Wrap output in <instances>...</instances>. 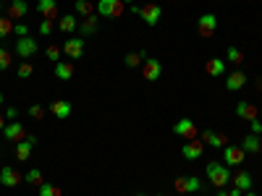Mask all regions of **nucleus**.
<instances>
[{
    "label": "nucleus",
    "mask_w": 262,
    "mask_h": 196,
    "mask_svg": "<svg viewBox=\"0 0 262 196\" xmlns=\"http://www.w3.org/2000/svg\"><path fill=\"white\" fill-rule=\"evenodd\" d=\"M244 84H247V74L244 71H233L226 79V89L228 92H238V89H244Z\"/></svg>",
    "instance_id": "17"
},
{
    "label": "nucleus",
    "mask_w": 262,
    "mask_h": 196,
    "mask_svg": "<svg viewBox=\"0 0 262 196\" xmlns=\"http://www.w3.org/2000/svg\"><path fill=\"white\" fill-rule=\"evenodd\" d=\"M0 183H3L6 188H16L18 183H24V176H21L16 167L6 165V167H0Z\"/></svg>",
    "instance_id": "7"
},
{
    "label": "nucleus",
    "mask_w": 262,
    "mask_h": 196,
    "mask_svg": "<svg viewBox=\"0 0 262 196\" xmlns=\"http://www.w3.org/2000/svg\"><path fill=\"white\" fill-rule=\"evenodd\" d=\"M158 196H163V193H158Z\"/></svg>",
    "instance_id": "50"
},
{
    "label": "nucleus",
    "mask_w": 262,
    "mask_h": 196,
    "mask_svg": "<svg viewBox=\"0 0 262 196\" xmlns=\"http://www.w3.org/2000/svg\"><path fill=\"white\" fill-rule=\"evenodd\" d=\"M228 196H244V191H242V188H236V186H233V188L228 191Z\"/></svg>",
    "instance_id": "41"
},
{
    "label": "nucleus",
    "mask_w": 262,
    "mask_h": 196,
    "mask_svg": "<svg viewBox=\"0 0 262 196\" xmlns=\"http://www.w3.org/2000/svg\"><path fill=\"white\" fill-rule=\"evenodd\" d=\"M236 115L238 118H242V120H257V107L252 105V102H247V100H242V102H238L236 105Z\"/></svg>",
    "instance_id": "18"
},
{
    "label": "nucleus",
    "mask_w": 262,
    "mask_h": 196,
    "mask_svg": "<svg viewBox=\"0 0 262 196\" xmlns=\"http://www.w3.org/2000/svg\"><path fill=\"white\" fill-rule=\"evenodd\" d=\"M160 74H163V63H160L158 58H144V63H142V79L158 81Z\"/></svg>",
    "instance_id": "4"
},
{
    "label": "nucleus",
    "mask_w": 262,
    "mask_h": 196,
    "mask_svg": "<svg viewBox=\"0 0 262 196\" xmlns=\"http://www.w3.org/2000/svg\"><path fill=\"white\" fill-rule=\"evenodd\" d=\"M27 183H32V186H42V183H45V178H42V173L34 167V170H27Z\"/></svg>",
    "instance_id": "28"
},
{
    "label": "nucleus",
    "mask_w": 262,
    "mask_h": 196,
    "mask_svg": "<svg viewBox=\"0 0 262 196\" xmlns=\"http://www.w3.org/2000/svg\"><path fill=\"white\" fill-rule=\"evenodd\" d=\"M137 196H147V193H137Z\"/></svg>",
    "instance_id": "49"
},
{
    "label": "nucleus",
    "mask_w": 262,
    "mask_h": 196,
    "mask_svg": "<svg viewBox=\"0 0 262 196\" xmlns=\"http://www.w3.org/2000/svg\"><path fill=\"white\" fill-rule=\"evenodd\" d=\"M144 58H147L144 50H139V53H128V55L123 58V65H126V68H139V65L144 63Z\"/></svg>",
    "instance_id": "26"
},
{
    "label": "nucleus",
    "mask_w": 262,
    "mask_h": 196,
    "mask_svg": "<svg viewBox=\"0 0 262 196\" xmlns=\"http://www.w3.org/2000/svg\"><path fill=\"white\" fill-rule=\"evenodd\" d=\"M173 188H176L179 193H189L186 191V178H176V181H173Z\"/></svg>",
    "instance_id": "38"
},
{
    "label": "nucleus",
    "mask_w": 262,
    "mask_h": 196,
    "mask_svg": "<svg viewBox=\"0 0 262 196\" xmlns=\"http://www.w3.org/2000/svg\"><path fill=\"white\" fill-rule=\"evenodd\" d=\"M34 144H37V139H34V136H27L24 141H18V144H16V160H18V162H27V160L32 157Z\"/></svg>",
    "instance_id": "14"
},
{
    "label": "nucleus",
    "mask_w": 262,
    "mask_h": 196,
    "mask_svg": "<svg viewBox=\"0 0 262 196\" xmlns=\"http://www.w3.org/2000/svg\"><path fill=\"white\" fill-rule=\"evenodd\" d=\"M207 181L215 186V188H223L231 183V170L228 165L223 162H207Z\"/></svg>",
    "instance_id": "1"
},
{
    "label": "nucleus",
    "mask_w": 262,
    "mask_h": 196,
    "mask_svg": "<svg viewBox=\"0 0 262 196\" xmlns=\"http://www.w3.org/2000/svg\"><path fill=\"white\" fill-rule=\"evenodd\" d=\"M3 134H6V141L18 144V141H24V139H27V128L21 126L18 120H13V123H8V126L3 128Z\"/></svg>",
    "instance_id": "12"
},
{
    "label": "nucleus",
    "mask_w": 262,
    "mask_h": 196,
    "mask_svg": "<svg viewBox=\"0 0 262 196\" xmlns=\"http://www.w3.org/2000/svg\"><path fill=\"white\" fill-rule=\"evenodd\" d=\"M226 55H228V60H231L233 65H242V63L247 60V58H244V53L238 50V47H228V53H226Z\"/></svg>",
    "instance_id": "29"
},
{
    "label": "nucleus",
    "mask_w": 262,
    "mask_h": 196,
    "mask_svg": "<svg viewBox=\"0 0 262 196\" xmlns=\"http://www.w3.org/2000/svg\"><path fill=\"white\" fill-rule=\"evenodd\" d=\"M215 29H217V16L215 13H205L196 18V32H200V37H215Z\"/></svg>",
    "instance_id": "3"
},
{
    "label": "nucleus",
    "mask_w": 262,
    "mask_h": 196,
    "mask_svg": "<svg viewBox=\"0 0 262 196\" xmlns=\"http://www.w3.org/2000/svg\"><path fill=\"white\" fill-rule=\"evenodd\" d=\"M74 8H76V13L79 16H95V6H92V0H76L74 3Z\"/></svg>",
    "instance_id": "27"
},
{
    "label": "nucleus",
    "mask_w": 262,
    "mask_h": 196,
    "mask_svg": "<svg viewBox=\"0 0 262 196\" xmlns=\"http://www.w3.org/2000/svg\"><path fill=\"white\" fill-rule=\"evenodd\" d=\"M139 16H142V21H144L147 27H158L160 24V16H163V8L158 3H147V6H142Z\"/></svg>",
    "instance_id": "6"
},
{
    "label": "nucleus",
    "mask_w": 262,
    "mask_h": 196,
    "mask_svg": "<svg viewBox=\"0 0 262 196\" xmlns=\"http://www.w3.org/2000/svg\"><path fill=\"white\" fill-rule=\"evenodd\" d=\"M55 76H58L60 81L74 79V65H71L69 60H58V63H55Z\"/></svg>",
    "instance_id": "21"
},
{
    "label": "nucleus",
    "mask_w": 262,
    "mask_h": 196,
    "mask_svg": "<svg viewBox=\"0 0 262 196\" xmlns=\"http://www.w3.org/2000/svg\"><path fill=\"white\" fill-rule=\"evenodd\" d=\"M173 134H176V136H181V139H186V141H191V139H196V136H200V131H196L194 120H189V118H181V120L176 123V128H173Z\"/></svg>",
    "instance_id": "10"
},
{
    "label": "nucleus",
    "mask_w": 262,
    "mask_h": 196,
    "mask_svg": "<svg viewBox=\"0 0 262 196\" xmlns=\"http://www.w3.org/2000/svg\"><path fill=\"white\" fill-rule=\"evenodd\" d=\"M205 71H207L210 76H223V74H226V63H223L221 58H210V60L205 63Z\"/></svg>",
    "instance_id": "23"
},
{
    "label": "nucleus",
    "mask_w": 262,
    "mask_h": 196,
    "mask_svg": "<svg viewBox=\"0 0 262 196\" xmlns=\"http://www.w3.org/2000/svg\"><path fill=\"white\" fill-rule=\"evenodd\" d=\"M123 3H134V0H123Z\"/></svg>",
    "instance_id": "48"
},
{
    "label": "nucleus",
    "mask_w": 262,
    "mask_h": 196,
    "mask_svg": "<svg viewBox=\"0 0 262 196\" xmlns=\"http://www.w3.org/2000/svg\"><path fill=\"white\" fill-rule=\"evenodd\" d=\"M244 155L247 152L242 149V146H223V165H228V167H238V165H244Z\"/></svg>",
    "instance_id": "5"
},
{
    "label": "nucleus",
    "mask_w": 262,
    "mask_h": 196,
    "mask_svg": "<svg viewBox=\"0 0 262 196\" xmlns=\"http://www.w3.org/2000/svg\"><path fill=\"white\" fill-rule=\"evenodd\" d=\"M60 53H63V47H58V45H50V47H48V60L58 63V60H60Z\"/></svg>",
    "instance_id": "36"
},
{
    "label": "nucleus",
    "mask_w": 262,
    "mask_h": 196,
    "mask_svg": "<svg viewBox=\"0 0 262 196\" xmlns=\"http://www.w3.org/2000/svg\"><path fill=\"white\" fill-rule=\"evenodd\" d=\"M200 188H202V181L196 178V176H189V178H186V191H189V193L200 191Z\"/></svg>",
    "instance_id": "34"
},
{
    "label": "nucleus",
    "mask_w": 262,
    "mask_h": 196,
    "mask_svg": "<svg viewBox=\"0 0 262 196\" xmlns=\"http://www.w3.org/2000/svg\"><path fill=\"white\" fill-rule=\"evenodd\" d=\"M63 191L55 186V183H42L39 186V196H60Z\"/></svg>",
    "instance_id": "30"
},
{
    "label": "nucleus",
    "mask_w": 262,
    "mask_h": 196,
    "mask_svg": "<svg viewBox=\"0 0 262 196\" xmlns=\"http://www.w3.org/2000/svg\"><path fill=\"white\" fill-rule=\"evenodd\" d=\"M3 6H6V3H3V0H0V11H3Z\"/></svg>",
    "instance_id": "47"
},
{
    "label": "nucleus",
    "mask_w": 262,
    "mask_h": 196,
    "mask_svg": "<svg viewBox=\"0 0 262 196\" xmlns=\"http://www.w3.org/2000/svg\"><path fill=\"white\" fill-rule=\"evenodd\" d=\"M11 32H13V21H11L8 16H0V39L8 37Z\"/></svg>",
    "instance_id": "31"
},
{
    "label": "nucleus",
    "mask_w": 262,
    "mask_h": 196,
    "mask_svg": "<svg viewBox=\"0 0 262 196\" xmlns=\"http://www.w3.org/2000/svg\"><path fill=\"white\" fill-rule=\"evenodd\" d=\"M249 126H252V134H257V136H262V123H259V120H252Z\"/></svg>",
    "instance_id": "40"
},
{
    "label": "nucleus",
    "mask_w": 262,
    "mask_h": 196,
    "mask_svg": "<svg viewBox=\"0 0 262 196\" xmlns=\"http://www.w3.org/2000/svg\"><path fill=\"white\" fill-rule=\"evenodd\" d=\"M84 50H86L84 37H71V39H66V45H63V55L66 58H81Z\"/></svg>",
    "instance_id": "9"
},
{
    "label": "nucleus",
    "mask_w": 262,
    "mask_h": 196,
    "mask_svg": "<svg viewBox=\"0 0 262 196\" xmlns=\"http://www.w3.org/2000/svg\"><path fill=\"white\" fill-rule=\"evenodd\" d=\"M257 89H259V92H262V79H259V81H257Z\"/></svg>",
    "instance_id": "43"
},
{
    "label": "nucleus",
    "mask_w": 262,
    "mask_h": 196,
    "mask_svg": "<svg viewBox=\"0 0 262 196\" xmlns=\"http://www.w3.org/2000/svg\"><path fill=\"white\" fill-rule=\"evenodd\" d=\"M242 149L247 152V155H257V152L262 149V136H257V134H249V136L242 141Z\"/></svg>",
    "instance_id": "20"
},
{
    "label": "nucleus",
    "mask_w": 262,
    "mask_h": 196,
    "mask_svg": "<svg viewBox=\"0 0 262 196\" xmlns=\"http://www.w3.org/2000/svg\"><path fill=\"white\" fill-rule=\"evenodd\" d=\"M16 74H18V79H29V76L34 74V68H32V63H27V60H24V63L18 65V71H16Z\"/></svg>",
    "instance_id": "33"
},
{
    "label": "nucleus",
    "mask_w": 262,
    "mask_h": 196,
    "mask_svg": "<svg viewBox=\"0 0 262 196\" xmlns=\"http://www.w3.org/2000/svg\"><path fill=\"white\" fill-rule=\"evenodd\" d=\"M13 32H16L18 37H29V27H27V24H16Z\"/></svg>",
    "instance_id": "39"
},
{
    "label": "nucleus",
    "mask_w": 262,
    "mask_h": 196,
    "mask_svg": "<svg viewBox=\"0 0 262 196\" xmlns=\"http://www.w3.org/2000/svg\"><path fill=\"white\" fill-rule=\"evenodd\" d=\"M247 196H257V193H254V191H247Z\"/></svg>",
    "instance_id": "45"
},
{
    "label": "nucleus",
    "mask_w": 262,
    "mask_h": 196,
    "mask_svg": "<svg viewBox=\"0 0 262 196\" xmlns=\"http://www.w3.org/2000/svg\"><path fill=\"white\" fill-rule=\"evenodd\" d=\"M29 118L42 120V118H45V107H42V105H32V107H29Z\"/></svg>",
    "instance_id": "35"
},
{
    "label": "nucleus",
    "mask_w": 262,
    "mask_h": 196,
    "mask_svg": "<svg viewBox=\"0 0 262 196\" xmlns=\"http://www.w3.org/2000/svg\"><path fill=\"white\" fill-rule=\"evenodd\" d=\"M202 141H205V144H210V146H215V149L228 146L226 134H215V131H205V134H202Z\"/></svg>",
    "instance_id": "19"
},
{
    "label": "nucleus",
    "mask_w": 262,
    "mask_h": 196,
    "mask_svg": "<svg viewBox=\"0 0 262 196\" xmlns=\"http://www.w3.org/2000/svg\"><path fill=\"white\" fill-rule=\"evenodd\" d=\"M39 50V45H37V39L34 37H18V42H16V55L18 58H32L34 53Z\"/></svg>",
    "instance_id": "8"
},
{
    "label": "nucleus",
    "mask_w": 262,
    "mask_h": 196,
    "mask_svg": "<svg viewBox=\"0 0 262 196\" xmlns=\"http://www.w3.org/2000/svg\"><path fill=\"white\" fill-rule=\"evenodd\" d=\"M39 34H42V37L53 34V21H50V18H42V24H39Z\"/></svg>",
    "instance_id": "37"
},
{
    "label": "nucleus",
    "mask_w": 262,
    "mask_h": 196,
    "mask_svg": "<svg viewBox=\"0 0 262 196\" xmlns=\"http://www.w3.org/2000/svg\"><path fill=\"white\" fill-rule=\"evenodd\" d=\"M11 63H13L11 53H8L6 47H0V71H8V68H11Z\"/></svg>",
    "instance_id": "32"
},
{
    "label": "nucleus",
    "mask_w": 262,
    "mask_h": 196,
    "mask_svg": "<svg viewBox=\"0 0 262 196\" xmlns=\"http://www.w3.org/2000/svg\"><path fill=\"white\" fill-rule=\"evenodd\" d=\"M27 13H29L27 0H11V6H8V11H6V16H8L11 21H21Z\"/></svg>",
    "instance_id": "15"
},
{
    "label": "nucleus",
    "mask_w": 262,
    "mask_h": 196,
    "mask_svg": "<svg viewBox=\"0 0 262 196\" xmlns=\"http://www.w3.org/2000/svg\"><path fill=\"white\" fill-rule=\"evenodd\" d=\"M58 27H60L63 34H71V32L79 29V21H76V16H60L58 18Z\"/></svg>",
    "instance_id": "25"
},
{
    "label": "nucleus",
    "mask_w": 262,
    "mask_h": 196,
    "mask_svg": "<svg viewBox=\"0 0 262 196\" xmlns=\"http://www.w3.org/2000/svg\"><path fill=\"white\" fill-rule=\"evenodd\" d=\"M202 152H205V141H202V139H191V141H186V144L181 146V155H184L186 160H200Z\"/></svg>",
    "instance_id": "11"
},
{
    "label": "nucleus",
    "mask_w": 262,
    "mask_h": 196,
    "mask_svg": "<svg viewBox=\"0 0 262 196\" xmlns=\"http://www.w3.org/2000/svg\"><path fill=\"white\" fill-rule=\"evenodd\" d=\"M231 183H233L236 188H242V191H249V188H252V176H249L247 170H238L236 176L231 178Z\"/></svg>",
    "instance_id": "22"
},
{
    "label": "nucleus",
    "mask_w": 262,
    "mask_h": 196,
    "mask_svg": "<svg viewBox=\"0 0 262 196\" xmlns=\"http://www.w3.org/2000/svg\"><path fill=\"white\" fill-rule=\"evenodd\" d=\"M97 18L100 16H86L81 24H79V32H81V37H92L95 32H97Z\"/></svg>",
    "instance_id": "24"
},
{
    "label": "nucleus",
    "mask_w": 262,
    "mask_h": 196,
    "mask_svg": "<svg viewBox=\"0 0 262 196\" xmlns=\"http://www.w3.org/2000/svg\"><path fill=\"white\" fill-rule=\"evenodd\" d=\"M71 110H74V107H71L69 100H53V102H50V113H53L58 120H66V118L71 115Z\"/></svg>",
    "instance_id": "16"
},
{
    "label": "nucleus",
    "mask_w": 262,
    "mask_h": 196,
    "mask_svg": "<svg viewBox=\"0 0 262 196\" xmlns=\"http://www.w3.org/2000/svg\"><path fill=\"white\" fill-rule=\"evenodd\" d=\"M3 102H6V100H3V92H0V105H3Z\"/></svg>",
    "instance_id": "46"
},
{
    "label": "nucleus",
    "mask_w": 262,
    "mask_h": 196,
    "mask_svg": "<svg viewBox=\"0 0 262 196\" xmlns=\"http://www.w3.org/2000/svg\"><path fill=\"white\" fill-rule=\"evenodd\" d=\"M217 196H228V191H221V193H217Z\"/></svg>",
    "instance_id": "44"
},
{
    "label": "nucleus",
    "mask_w": 262,
    "mask_h": 196,
    "mask_svg": "<svg viewBox=\"0 0 262 196\" xmlns=\"http://www.w3.org/2000/svg\"><path fill=\"white\" fill-rule=\"evenodd\" d=\"M3 128H6V118H3V115H0V131H3Z\"/></svg>",
    "instance_id": "42"
},
{
    "label": "nucleus",
    "mask_w": 262,
    "mask_h": 196,
    "mask_svg": "<svg viewBox=\"0 0 262 196\" xmlns=\"http://www.w3.org/2000/svg\"><path fill=\"white\" fill-rule=\"evenodd\" d=\"M37 11L42 18H60V11H58V0H37Z\"/></svg>",
    "instance_id": "13"
},
{
    "label": "nucleus",
    "mask_w": 262,
    "mask_h": 196,
    "mask_svg": "<svg viewBox=\"0 0 262 196\" xmlns=\"http://www.w3.org/2000/svg\"><path fill=\"white\" fill-rule=\"evenodd\" d=\"M123 8H126L123 0H100V3H97V13L100 16H107V18L123 16Z\"/></svg>",
    "instance_id": "2"
}]
</instances>
